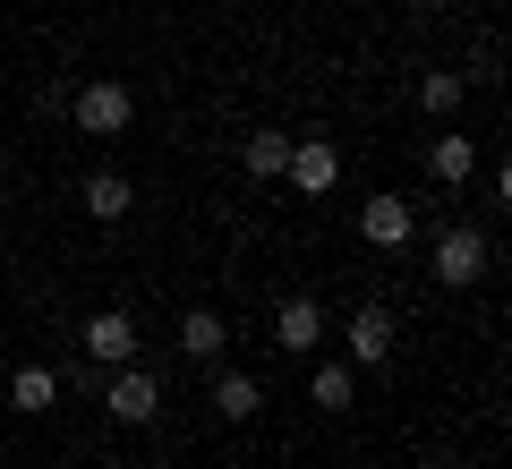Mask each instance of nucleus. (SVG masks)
Masks as SVG:
<instances>
[{
  "mask_svg": "<svg viewBox=\"0 0 512 469\" xmlns=\"http://www.w3.org/2000/svg\"><path fill=\"white\" fill-rule=\"evenodd\" d=\"M103 410L120 418V427H154V418H163V376H154V367H103Z\"/></svg>",
  "mask_w": 512,
  "mask_h": 469,
  "instance_id": "obj_1",
  "label": "nucleus"
},
{
  "mask_svg": "<svg viewBox=\"0 0 512 469\" xmlns=\"http://www.w3.org/2000/svg\"><path fill=\"white\" fill-rule=\"evenodd\" d=\"M69 111H77V128H86V137H128V120H137V94H128L120 77H86V86L69 94Z\"/></svg>",
  "mask_w": 512,
  "mask_h": 469,
  "instance_id": "obj_2",
  "label": "nucleus"
},
{
  "mask_svg": "<svg viewBox=\"0 0 512 469\" xmlns=\"http://www.w3.org/2000/svg\"><path fill=\"white\" fill-rule=\"evenodd\" d=\"M487 265H495L487 231H470V222L436 231V282H444V290H478V282H487Z\"/></svg>",
  "mask_w": 512,
  "mask_h": 469,
  "instance_id": "obj_3",
  "label": "nucleus"
},
{
  "mask_svg": "<svg viewBox=\"0 0 512 469\" xmlns=\"http://www.w3.org/2000/svg\"><path fill=\"white\" fill-rule=\"evenodd\" d=\"M393 342H402V325H393V307H384V299L350 307V325H342V359L350 367H384V359H393Z\"/></svg>",
  "mask_w": 512,
  "mask_h": 469,
  "instance_id": "obj_4",
  "label": "nucleus"
},
{
  "mask_svg": "<svg viewBox=\"0 0 512 469\" xmlns=\"http://www.w3.org/2000/svg\"><path fill=\"white\" fill-rule=\"evenodd\" d=\"M77 350H86V367H128L137 359V316L128 307H94L77 325Z\"/></svg>",
  "mask_w": 512,
  "mask_h": 469,
  "instance_id": "obj_5",
  "label": "nucleus"
},
{
  "mask_svg": "<svg viewBox=\"0 0 512 469\" xmlns=\"http://www.w3.org/2000/svg\"><path fill=\"white\" fill-rule=\"evenodd\" d=\"M282 180H291L299 197H333V188H342V145H333V137H291Z\"/></svg>",
  "mask_w": 512,
  "mask_h": 469,
  "instance_id": "obj_6",
  "label": "nucleus"
},
{
  "mask_svg": "<svg viewBox=\"0 0 512 469\" xmlns=\"http://www.w3.org/2000/svg\"><path fill=\"white\" fill-rule=\"evenodd\" d=\"M359 239H367V248H393V256H402L410 239H419V205L393 197V188H384V197H367V205H359Z\"/></svg>",
  "mask_w": 512,
  "mask_h": 469,
  "instance_id": "obj_7",
  "label": "nucleus"
},
{
  "mask_svg": "<svg viewBox=\"0 0 512 469\" xmlns=\"http://www.w3.org/2000/svg\"><path fill=\"white\" fill-rule=\"evenodd\" d=\"M274 350H291V359H316V350H325V307H316L308 290H291V299L274 307Z\"/></svg>",
  "mask_w": 512,
  "mask_h": 469,
  "instance_id": "obj_8",
  "label": "nucleus"
},
{
  "mask_svg": "<svg viewBox=\"0 0 512 469\" xmlns=\"http://www.w3.org/2000/svg\"><path fill=\"white\" fill-rule=\"evenodd\" d=\"M205 401H214L222 427H248V418L265 410V384H256L248 367H214V393H205Z\"/></svg>",
  "mask_w": 512,
  "mask_h": 469,
  "instance_id": "obj_9",
  "label": "nucleus"
},
{
  "mask_svg": "<svg viewBox=\"0 0 512 469\" xmlns=\"http://www.w3.org/2000/svg\"><path fill=\"white\" fill-rule=\"evenodd\" d=\"M222 350H231V325H222L214 307H180V359L188 367H222Z\"/></svg>",
  "mask_w": 512,
  "mask_h": 469,
  "instance_id": "obj_10",
  "label": "nucleus"
},
{
  "mask_svg": "<svg viewBox=\"0 0 512 469\" xmlns=\"http://www.w3.org/2000/svg\"><path fill=\"white\" fill-rule=\"evenodd\" d=\"M77 205H86V222H128V205H137V188H128V171H86V188H77Z\"/></svg>",
  "mask_w": 512,
  "mask_h": 469,
  "instance_id": "obj_11",
  "label": "nucleus"
},
{
  "mask_svg": "<svg viewBox=\"0 0 512 469\" xmlns=\"http://www.w3.org/2000/svg\"><path fill=\"white\" fill-rule=\"evenodd\" d=\"M9 410H26V418H43V410H60V367H43V359H26L18 376H9Z\"/></svg>",
  "mask_w": 512,
  "mask_h": 469,
  "instance_id": "obj_12",
  "label": "nucleus"
},
{
  "mask_svg": "<svg viewBox=\"0 0 512 469\" xmlns=\"http://www.w3.org/2000/svg\"><path fill=\"white\" fill-rule=\"evenodd\" d=\"M308 401H316V410H350V401H359V367H350V359H316L308 367Z\"/></svg>",
  "mask_w": 512,
  "mask_h": 469,
  "instance_id": "obj_13",
  "label": "nucleus"
},
{
  "mask_svg": "<svg viewBox=\"0 0 512 469\" xmlns=\"http://www.w3.org/2000/svg\"><path fill=\"white\" fill-rule=\"evenodd\" d=\"M427 171H436L444 188H470V171H478V137H461V128H444V137L427 145Z\"/></svg>",
  "mask_w": 512,
  "mask_h": 469,
  "instance_id": "obj_14",
  "label": "nucleus"
},
{
  "mask_svg": "<svg viewBox=\"0 0 512 469\" xmlns=\"http://www.w3.org/2000/svg\"><path fill=\"white\" fill-rule=\"evenodd\" d=\"M282 163H291V128H248L239 171H248V180H282Z\"/></svg>",
  "mask_w": 512,
  "mask_h": 469,
  "instance_id": "obj_15",
  "label": "nucleus"
},
{
  "mask_svg": "<svg viewBox=\"0 0 512 469\" xmlns=\"http://www.w3.org/2000/svg\"><path fill=\"white\" fill-rule=\"evenodd\" d=\"M461 94H470V77H461V69H427L419 77V111H436V120H453Z\"/></svg>",
  "mask_w": 512,
  "mask_h": 469,
  "instance_id": "obj_16",
  "label": "nucleus"
},
{
  "mask_svg": "<svg viewBox=\"0 0 512 469\" xmlns=\"http://www.w3.org/2000/svg\"><path fill=\"white\" fill-rule=\"evenodd\" d=\"M410 9H419V18H436V9H444V0H410Z\"/></svg>",
  "mask_w": 512,
  "mask_h": 469,
  "instance_id": "obj_17",
  "label": "nucleus"
},
{
  "mask_svg": "<svg viewBox=\"0 0 512 469\" xmlns=\"http://www.w3.org/2000/svg\"><path fill=\"white\" fill-rule=\"evenodd\" d=\"M52 469H77V461H52Z\"/></svg>",
  "mask_w": 512,
  "mask_h": 469,
  "instance_id": "obj_18",
  "label": "nucleus"
}]
</instances>
